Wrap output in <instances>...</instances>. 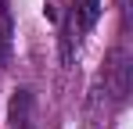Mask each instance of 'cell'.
Masks as SVG:
<instances>
[{"instance_id": "cell-1", "label": "cell", "mask_w": 133, "mask_h": 129, "mask_svg": "<svg viewBox=\"0 0 133 129\" xmlns=\"http://www.w3.org/2000/svg\"><path fill=\"white\" fill-rule=\"evenodd\" d=\"M7 129H36V97L29 86H18L7 101Z\"/></svg>"}, {"instance_id": "cell-2", "label": "cell", "mask_w": 133, "mask_h": 129, "mask_svg": "<svg viewBox=\"0 0 133 129\" xmlns=\"http://www.w3.org/2000/svg\"><path fill=\"white\" fill-rule=\"evenodd\" d=\"M108 90L115 101H126V93H130V54L119 47V50H111V64H108Z\"/></svg>"}, {"instance_id": "cell-3", "label": "cell", "mask_w": 133, "mask_h": 129, "mask_svg": "<svg viewBox=\"0 0 133 129\" xmlns=\"http://www.w3.org/2000/svg\"><path fill=\"white\" fill-rule=\"evenodd\" d=\"M15 50V18H11V4L0 0V64H11Z\"/></svg>"}, {"instance_id": "cell-4", "label": "cell", "mask_w": 133, "mask_h": 129, "mask_svg": "<svg viewBox=\"0 0 133 129\" xmlns=\"http://www.w3.org/2000/svg\"><path fill=\"white\" fill-rule=\"evenodd\" d=\"M101 18V0H76V7H72V22H76V29L79 32H90L94 25Z\"/></svg>"}]
</instances>
